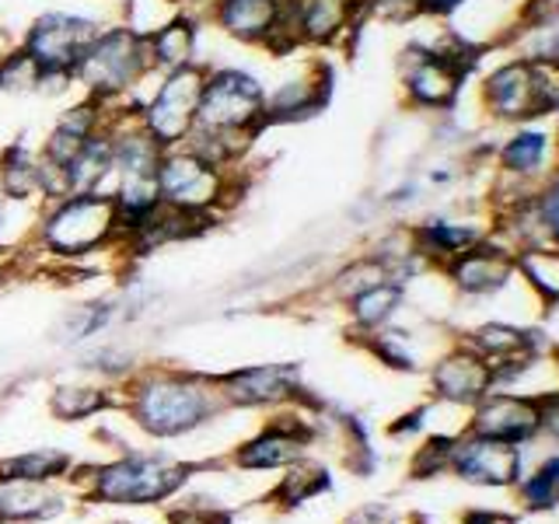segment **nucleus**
I'll use <instances>...</instances> for the list:
<instances>
[{
  "label": "nucleus",
  "mask_w": 559,
  "mask_h": 524,
  "mask_svg": "<svg viewBox=\"0 0 559 524\" xmlns=\"http://www.w3.org/2000/svg\"><path fill=\"white\" fill-rule=\"evenodd\" d=\"M549 157V140L546 133H518L514 140H507L500 151V165L503 171L518 175V179H528V175L542 171Z\"/></svg>",
  "instance_id": "22"
},
{
  "label": "nucleus",
  "mask_w": 559,
  "mask_h": 524,
  "mask_svg": "<svg viewBox=\"0 0 559 524\" xmlns=\"http://www.w3.org/2000/svg\"><path fill=\"white\" fill-rule=\"evenodd\" d=\"M49 503L52 500L28 479H4V486H0V514L4 517H43L57 511Z\"/></svg>",
  "instance_id": "23"
},
{
  "label": "nucleus",
  "mask_w": 559,
  "mask_h": 524,
  "mask_svg": "<svg viewBox=\"0 0 559 524\" xmlns=\"http://www.w3.org/2000/svg\"><path fill=\"white\" fill-rule=\"evenodd\" d=\"M349 524H389V514L378 511V507H367V511H360Z\"/></svg>",
  "instance_id": "36"
},
{
  "label": "nucleus",
  "mask_w": 559,
  "mask_h": 524,
  "mask_svg": "<svg viewBox=\"0 0 559 524\" xmlns=\"http://www.w3.org/2000/svg\"><path fill=\"white\" fill-rule=\"evenodd\" d=\"M87 144V136H78V133H70V130H63V127H52L49 130V136L43 140V147H39V154L43 157H49V162H57V165H70L74 157L81 154V147Z\"/></svg>",
  "instance_id": "30"
},
{
  "label": "nucleus",
  "mask_w": 559,
  "mask_h": 524,
  "mask_svg": "<svg viewBox=\"0 0 559 524\" xmlns=\"http://www.w3.org/2000/svg\"><path fill=\"white\" fill-rule=\"evenodd\" d=\"M297 451H301V437L297 433H287V430H270L262 433L259 441H252L238 454V462L245 468H273V465H287L297 458Z\"/></svg>",
  "instance_id": "21"
},
{
  "label": "nucleus",
  "mask_w": 559,
  "mask_h": 524,
  "mask_svg": "<svg viewBox=\"0 0 559 524\" xmlns=\"http://www.w3.org/2000/svg\"><path fill=\"white\" fill-rule=\"evenodd\" d=\"M364 17V0H297V25H301V43L325 49L336 46Z\"/></svg>",
  "instance_id": "12"
},
{
  "label": "nucleus",
  "mask_w": 559,
  "mask_h": 524,
  "mask_svg": "<svg viewBox=\"0 0 559 524\" xmlns=\"http://www.w3.org/2000/svg\"><path fill=\"white\" fill-rule=\"evenodd\" d=\"M465 4V0H419V11L430 14V17H444V14H454Z\"/></svg>",
  "instance_id": "35"
},
{
  "label": "nucleus",
  "mask_w": 559,
  "mask_h": 524,
  "mask_svg": "<svg viewBox=\"0 0 559 524\" xmlns=\"http://www.w3.org/2000/svg\"><path fill=\"white\" fill-rule=\"evenodd\" d=\"M364 14L381 17V22H409L419 17V0H364Z\"/></svg>",
  "instance_id": "33"
},
{
  "label": "nucleus",
  "mask_w": 559,
  "mask_h": 524,
  "mask_svg": "<svg viewBox=\"0 0 559 524\" xmlns=\"http://www.w3.org/2000/svg\"><path fill=\"white\" fill-rule=\"evenodd\" d=\"M549 406H552V409L559 413V395H556V398H549Z\"/></svg>",
  "instance_id": "38"
},
{
  "label": "nucleus",
  "mask_w": 559,
  "mask_h": 524,
  "mask_svg": "<svg viewBox=\"0 0 559 524\" xmlns=\"http://www.w3.org/2000/svg\"><path fill=\"white\" fill-rule=\"evenodd\" d=\"M39 78H43L39 63H35L22 46H11L0 52V92L32 95V92H39Z\"/></svg>",
  "instance_id": "24"
},
{
  "label": "nucleus",
  "mask_w": 559,
  "mask_h": 524,
  "mask_svg": "<svg viewBox=\"0 0 559 524\" xmlns=\"http://www.w3.org/2000/svg\"><path fill=\"white\" fill-rule=\"evenodd\" d=\"M112 305H84L74 308V314H67V340H84V336H95V332L109 322Z\"/></svg>",
  "instance_id": "31"
},
{
  "label": "nucleus",
  "mask_w": 559,
  "mask_h": 524,
  "mask_svg": "<svg viewBox=\"0 0 559 524\" xmlns=\"http://www.w3.org/2000/svg\"><path fill=\"white\" fill-rule=\"evenodd\" d=\"M325 486H329L325 472L314 468V465H305V468L290 472V476L284 479V486H280V500L301 503V500H308L311 493H319V489H325Z\"/></svg>",
  "instance_id": "29"
},
{
  "label": "nucleus",
  "mask_w": 559,
  "mask_h": 524,
  "mask_svg": "<svg viewBox=\"0 0 559 524\" xmlns=\"http://www.w3.org/2000/svg\"><path fill=\"white\" fill-rule=\"evenodd\" d=\"M399 301H402L399 284H392V279H384V284H374V287L360 290L349 305H354V319H357L360 325L374 329V325H381V322H389V319H392L395 308H399Z\"/></svg>",
  "instance_id": "25"
},
{
  "label": "nucleus",
  "mask_w": 559,
  "mask_h": 524,
  "mask_svg": "<svg viewBox=\"0 0 559 524\" xmlns=\"http://www.w3.org/2000/svg\"><path fill=\"white\" fill-rule=\"evenodd\" d=\"M511 270H514L511 255L500 249H465L454 259L451 276L459 279V287L468 294H489L507 284Z\"/></svg>",
  "instance_id": "17"
},
{
  "label": "nucleus",
  "mask_w": 559,
  "mask_h": 524,
  "mask_svg": "<svg viewBox=\"0 0 559 524\" xmlns=\"http://www.w3.org/2000/svg\"><path fill=\"white\" fill-rule=\"evenodd\" d=\"M0 200L8 203H39V151L11 144L0 154Z\"/></svg>",
  "instance_id": "19"
},
{
  "label": "nucleus",
  "mask_w": 559,
  "mask_h": 524,
  "mask_svg": "<svg viewBox=\"0 0 559 524\" xmlns=\"http://www.w3.org/2000/svg\"><path fill=\"white\" fill-rule=\"evenodd\" d=\"M203 84H206V63L197 60L157 78L151 98L140 105V112H136L140 127H144L165 151L179 147L192 133V127H197Z\"/></svg>",
  "instance_id": "5"
},
{
  "label": "nucleus",
  "mask_w": 559,
  "mask_h": 524,
  "mask_svg": "<svg viewBox=\"0 0 559 524\" xmlns=\"http://www.w3.org/2000/svg\"><path fill=\"white\" fill-rule=\"evenodd\" d=\"M329 102V67L311 63L305 74H294L280 81L273 92H266V127L280 122H301Z\"/></svg>",
  "instance_id": "10"
},
{
  "label": "nucleus",
  "mask_w": 559,
  "mask_h": 524,
  "mask_svg": "<svg viewBox=\"0 0 559 524\" xmlns=\"http://www.w3.org/2000/svg\"><path fill=\"white\" fill-rule=\"evenodd\" d=\"M238 171L235 168H214L200 162L197 154L186 147H168L157 165V192L162 203L171 210H186V214H210L231 203L238 192Z\"/></svg>",
  "instance_id": "4"
},
{
  "label": "nucleus",
  "mask_w": 559,
  "mask_h": 524,
  "mask_svg": "<svg viewBox=\"0 0 559 524\" xmlns=\"http://www.w3.org/2000/svg\"><path fill=\"white\" fill-rule=\"evenodd\" d=\"M459 468L472 483L503 486L518 476V451L507 448V441H489V437H483V441L468 444L459 454Z\"/></svg>",
  "instance_id": "16"
},
{
  "label": "nucleus",
  "mask_w": 559,
  "mask_h": 524,
  "mask_svg": "<svg viewBox=\"0 0 559 524\" xmlns=\"http://www.w3.org/2000/svg\"><path fill=\"white\" fill-rule=\"evenodd\" d=\"M105 406V395L98 389H60L52 395V413L63 419H81L92 416Z\"/></svg>",
  "instance_id": "28"
},
{
  "label": "nucleus",
  "mask_w": 559,
  "mask_h": 524,
  "mask_svg": "<svg viewBox=\"0 0 559 524\" xmlns=\"http://www.w3.org/2000/svg\"><path fill=\"white\" fill-rule=\"evenodd\" d=\"M175 4H179V8H186V4H192V0H175Z\"/></svg>",
  "instance_id": "39"
},
{
  "label": "nucleus",
  "mask_w": 559,
  "mask_h": 524,
  "mask_svg": "<svg viewBox=\"0 0 559 524\" xmlns=\"http://www.w3.org/2000/svg\"><path fill=\"white\" fill-rule=\"evenodd\" d=\"M538 427V406L524 398H493L486 402L476 416V430L479 437H489V441H524L532 437Z\"/></svg>",
  "instance_id": "15"
},
{
  "label": "nucleus",
  "mask_w": 559,
  "mask_h": 524,
  "mask_svg": "<svg viewBox=\"0 0 559 524\" xmlns=\"http://www.w3.org/2000/svg\"><path fill=\"white\" fill-rule=\"evenodd\" d=\"M35 235L57 259H81L105 249L119 238L112 192H74L67 200L43 203Z\"/></svg>",
  "instance_id": "2"
},
{
  "label": "nucleus",
  "mask_w": 559,
  "mask_h": 524,
  "mask_svg": "<svg viewBox=\"0 0 559 524\" xmlns=\"http://www.w3.org/2000/svg\"><path fill=\"white\" fill-rule=\"evenodd\" d=\"M67 468V454L57 451H35L22 454V458L0 462V479H28V483H43L49 476H60Z\"/></svg>",
  "instance_id": "27"
},
{
  "label": "nucleus",
  "mask_w": 559,
  "mask_h": 524,
  "mask_svg": "<svg viewBox=\"0 0 559 524\" xmlns=\"http://www.w3.org/2000/svg\"><path fill=\"white\" fill-rule=\"evenodd\" d=\"M476 346L486 357H503V360L524 364V357L532 354L535 343H532V336H524V332H518L511 325H483L476 332Z\"/></svg>",
  "instance_id": "26"
},
{
  "label": "nucleus",
  "mask_w": 559,
  "mask_h": 524,
  "mask_svg": "<svg viewBox=\"0 0 559 524\" xmlns=\"http://www.w3.org/2000/svg\"><path fill=\"white\" fill-rule=\"evenodd\" d=\"M538 214H542V221H546L549 235H552L556 249H559V175H556V182H552V189L546 192V196H538Z\"/></svg>",
  "instance_id": "34"
},
{
  "label": "nucleus",
  "mask_w": 559,
  "mask_h": 524,
  "mask_svg": "<svg viewBox=\"0 0 559 524\" xmlns=\"http://www.w3.org/2000/svg\"><path fill=\"white\" fill-rule=\"evenodd\" d=\"M197 122L221 133L255 140L266 130V87L241 67H206Z\"/></svg>",
  "instance_id": "3"
},
{
  "label": "nucleus",
  "mask_w": 559,
  "mask_h": 524,
  "mask_svg": "<svg viewBox=\"0 0 559 524\" xmlns=\"http://www.w3.org/2000/svg\"><path fill=\"white\" fill-rule=\"evenodd\" d=\"M186 468L151 462V458H130L98 472V493L112 503H151L162 500L182 486Z\"/></svg>",
  "instance_id": "8"
},
{
  "label": "nucleus",
  "mask_w": 559,
  "mask_h": 524,
  "mask_svg": "<svg viewBox=\"0 0 559 524\" xmlns=\"http://www.w3.org/2000/svg\"><path fill=\"white\" fill-rule=\"evenodd\" d=\"M284 0H214L206 22L241 46H266Z\"/></svg>",
  "instance_id": "11"
},
{
  "label": "nucleus",
  "mask_w": 559,
  "mask_h": 524,
  "mask_svg": "<svg viewBox=\"0 0 559 524\" xmlns=\"http://www.w3.org/2000/svg\"><path fill=\"white\" fill-rule=\"evenodd\" d=\"M136 419L157 437H175L192 430L210 413V392L192 378H151L136 392Z\"/></svg>",
  "instance_id": "6"
},
{
  "label": "nucleus",
  "mask_w": 559,
  "mask_h": 524,
  "mask_svg": "<svg viewBox=\"0 0 559 524\" xmlns=\"http://www.w3.org/2000/svg\"><path fill=\"white\" fill-rule=\"evenodd\" d=\"M224 395L241 406H262V402H276L297 392V367L294 364H259L245 367V371L227 374Z\"/></svg>",
  "instance_id": "13"
},
{
  "label": "nucleus",
  "mask_w": 559,
  "mask_h": 524,
  "mask_svg": "<svg viewBox=\"0 0 559 524\" xmlns=\"http://www.w3.org/2000/svg\"><path fill=\"white\" fill-rule=\"evenodd\" d=\"M489 381H493V367L483 364L479 357H472V354H454V357L437 364V371H433L437 392H441L444 398H451V402L479 398L489 389Z\"/></svg>",
  "instance_id": "18"
},
{
  "label": "nucleus",
  "mask_w": 559,
  "mask_h": 524,
  "mask_svg": "<svg viewBox=\"0 0 559 524\" xmlns=\"http://www.w3.org/2000/svg\"><path fill=\"white\" fill-rule=\"evenodd\" d=\"M98 32H102V25L95 17L70 14V11H43L25 28L17 46L39 63V70H70V74H74L84 49L92 46Z\"/></svg>",
  "instance_id": "7"
},
{
  "label": "nucleus",
  "mask_w": 559,
  "mask_h": 524,
  "mask_svg": "<svg viewBox=\"0 0 559 524\" xmlns=\"http://www.w3.org/2000/svg\"><path fill=\"white\" fill-rule=\"evenodd\" d=\"M154 74L151 63V49H147V35L122 25L102 28L92 46L84 49V57L74 70L78 84L84 87V95H92L105 105H119L127 102L140 81H147ZM162 74V70H157Z\"/></svg>",
  "instance_id": "1"
},
{
  "label": "nucleus",
  "mask_w": 559,
  "mask_h": 524,
  "mask_svg": "<svg viewBox=\"0 0 559 524\" xmlns=\"http://www.w3.org/2000/svg\"><path fill=\"white\" fill-rule=\"evenodd\" d=\"M524 497H528L532 507H552L559 500V458L538 472L528 489H524Z\"/></svg>",
  "instance_id": "32"
},
{
  "label": "nucleus",
  "mask_w": 559,
  "mask_h": 524,
  "mask_svg": "<svg viewBox=\"0 0 559 524\" xmlns=\"http://www.w3.org/2000/svg\"><path fill=\"white\" fill-rule=\"evenodd\" d=\"M0 235H4V200H0Z\"/></svg>",
  "instance_id": "37"
},
{
  "label": "nucleus",
  "mask_w": 559,
  "mask_h": 524,
  "mask_svg": "<svg viewBox=\"0 0 559 524\" xmlns=\"http://www.w3.org/2000/svg\"><path fill=\"white\" fill-rule=\"evenodd\" d=\"M70 175V189L74 192H109V179L112 175V144H109V133H95L87 136V144L81 147V154L74 162L67 165Z\"/></svg>",
  "instance_id": "20"
},
{
  "label": "nucleus",
  "mask_w": 559,
  "mask_h": 524,
  "mask_svg": "<svg viewBox=\"0 0 559 524\" xmlns=\"http://www.w3.org/2000/svg\"><path fill=\"white\" fill-rule=\"evenodd\" d=\"M462 78L465 70L459 63H451L427 46L406 49V60H402V87L416 109H448L459 98Z\"/></svg>",
  "instance_id": "9"
},
{
  "label": "nucleus",
  "mask_w": 559,
  "mask_h": 524,
  "mask_svg": "<svg viewBox=\"0 0 559 524\" xmlns=\"http://www.w3.org/2000/svg\"><path fill=\"white\" fill-rule=\"evenodd\" d=\"M147 49H151L154 70H162V74L197 63V52H200V22L192 14L179 11L175 17H168L165 25H157L154 32H147Z\"/></svg>",
  "instance_id": "14"
}]
</instances>
